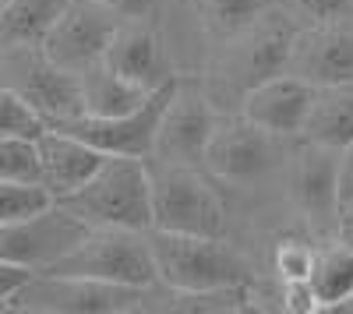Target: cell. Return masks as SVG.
<instances>
[{"label":"cell","instance_id":"2e32d148","mask_svg":"<svg viewBox=\"0 0 353 314\" xmlns=\"http://www.w3.org/2000/svg\"><path fill=\"white\" fill-rule=\"evenodd\" d=\"M307 99H311V85L279 71L251 85L237 103V113L283 141H297L304 113H307Z\"/></svg>","mask_w":353,"mask_h":314},{"label":"cell","instance_id":"ffe728a7","mask_svg":"<svg viewBox=\"0 0 353 314\" xmlns=\"http://www.w3.org/2000/svg\"><path fill=\"white\" fill-rule=\"evenodd\" d=\"M71 0H8L0 4V46H39Z\"/></svg>","mask_w":353,"mask_h":314},{"label":"cell","instance_id":"f1b7e54d","mask_svg":"<svg viewBox=\"0 0 353 314\" xmlns=\"http://www.w3.org/2000/svg\"><path fill=\"white\" fill-rule=\"evenodd\" d=\"M336 202L350 205L353 202V141L339 149V166H336Z\"/></svg>","mask_w":353,"mask_h":314},{"label":"cell","instance_id":"7c38bea8","mask_svg":"<svg viewBox=\"0 0 353 314\" xmlns=\"http://www.w3.org/2000/svg\"><path fill=\"white\" fill-rule=\"evenodd\" d=\"M170 92H173V81L149 92V99L141 106H134L131 113H121V117H88V113H81V117L57 124V131H68V134L81 138L85 145H92L103 156L149 159L152 141H156V124H159V113H163Z\"/></svg>","mask_w":353,"mask_h":314},{"label":"cell","instance_id":"836d02e7","mask_svg":"<svg viewBox=\"0 0 353 314\" xmlns=\"http://www.w3.org/2000/svg\"><path fill=\"white\" fill-rule=\"evenodd\" d=\"M0 4H8V0H0Z\"/></svg>","mask_w":353,"mask_h":314},{"label":"cell","instance_id":"9c48e42d","mask_svg":"<svg viewBox=\"0 0 353 314\" xmlns=\"http://www.w3.org/2000/svg\"><path fill=\"white\" fill-rule=\"evenodd\" d=\"M0 81L32 106L46 127H57L71 117H81L78 74L50 64L39 46H4V71Z\"/></svg>","mask_w":353,"mask_h":314},{"label":"cell","instance_id":"8992f818","mask_svg":"<svg viewBox=\"0 0 353 314\" xmlns=\"http://www.w3.org/2000/svg\"><path fill=\"white\" fill-rule=\"evenodd\" d=\"M279 145L283 138L244 121L237 109L219 113V121L209 134V145L201 152V169L212 180L233 187H254L269 180L272 169L279 166Z\"/></svg>","mask_w":353,"mask_h":314},{"label":"cell","instance_id":"603a6c76","mask_svg":"<svg viewBox=\"0 0 353 314\" xmlns=\"http://www.w3.org/2000/svg\"><path fill=\"white\" fill-rule=\"evenodd\" d=\"M0 180L39 184L36 138H11V134H0Z\"/></svg>","mask_w":353,"mask_h":314},{"label":"cell","instance_id":"ac0fdd59","mask_svg":"<svg viewBox=\"0 0 353 314\" xmlns=\"http://www.w3.org/2000/svg\"><path fill=\"white\" fill-rule=\"evenodd\" d=\"M297 141L343 149L353 141V81L311 85V99Z\"/></svg>","mask_w":353,"mask_h":314},{"label":"cell","instance_id":"f546056e","mask_svg":"<svg viewBox=\"0 0 353 314\" xmlns=\"http://www.w3.org/2000/svg\"><path fill=\"white\" fill-rule=\"evenodd\" d=\"M106 8H113L121 18H152L156 11H163L173 0H103Z\"/></svg>","mask_w":353,"mask_h":314},{"label":"cell","instance_id":"30bf717a","mask_svg":"<svg viewBox=\"0 0 353 314\" xmlns=\"http://www.w3.org/2000/svg\"><path fill=\"white\" fill-rule=\"evenodd\" d=\"M88 226L71 216L64 205L50 202L46 209L14 219V222H0V262L28 269V272H43L53 265L61 254H68Z\"/></svg>","mask_w":353,"mask_h":314},{"label":"cell","instance_id":"ba28073f","mask_svg":"<svg viewBox=\"0 0 353 314\" xmlns=\"http://www.w3.org/2000/svg\"><path fill=\"white\" fill-rule=\"evenodd\" d=\"M141 293L145 290H138V286H117V282H99V279L32 272L8 297V311H36V314H121V311H138Z\"/></svg>","mask_w":353,"mask_h":314},{"label":"cell","instance_id":"277c9868","mask_svg":"<svg viewBox=\"0 0 353 314\" xmlns=\"http://www.w3.org/2000/svg\"><path fill=\"white\" fill-rule=\"evenodd\" d=\"M85 226H124V230H149L152 198H149V166L145 159L103 156L96 174L64 198H53Z\"/></svg>","mask_w":353,"mask_h":314},{"label":"cell","instance_id":"4dcf8cb0","mask_svg":"<svg viewBox=\"0 0 353 314\" xmlns=\"http://www.w3.org/2000/svg\"><path fill=\"white\" fill-rule=\"evenodd\" d=\"M32 275L28 269H18V265H8V262H0V311H8V297L21 286V282Z\"/></svg>","mask_w":353,"mask_h":314},{"label":"cell","instance_id":"4316f807","mask_svg":"<svg viewBox=\"0 0 353 314\" xmlns=\"http://www.w3.org/2000/svg\"><path fill=\"white\" fill-rule=\"evenodd\" d=\"M283 8L297 18V25L353 18V0H286Z\"/></svg>","mask_w":353,"mask_h":314},{"label":"cell","instance_id":"d6a6232c","mask_svg":"<svg viewBox=\"0 0 353 314\" xmlns=\"http://www.w3.org/2000/svg\"><path fill=\"white\" fill-rule=\"evenodd\" d=\"M0 71H4V46H0Z\"/></svg>","mask_w":353,"mask_h":314},{"label":"cell","instance_id":"7a4b0ae2","mask_svg":"<svg viewBox=\"0 0 353 314\" xmlns=\"http://www.w3.org/2000/svg\"><path fill=\"white\" fill-rule=\"evenodd\" d=\"M156 265V282L163 290H219L251 286V265L226 237H194L145 230Z\"/></svg>","mask_w":353,"mask_h":314},{"label":"cell","instance_id":"83f0119b","mask_svg":"<svg viewBox=\"0 0 353 314\" xmlns=\"http://www.w3.org/2000/svg\"><path fill=\"white\" fill-rule=\"evenodd\" d=\"M279 304L290 314H314V311H321L318 300H314V293H311V282L307 279H286L283 282V293H279Z\"/></svg>","mask_w":353,"mask_h":314},{"label":"cell","instance_id":"1f68e13d","mask_svg":"<svg viewBox=\"0 0 353 314\" xmlns=\"http://www.w3.org/2000/svg\"><path fill=\"white\" fill-rule=\"evenodd\" d=\"M332 240L353 247V202L336 209V219H332Z\"/></svg>","mask_w":353,"mask_h":314},{"label":"cell","instance_id":"44dd1931","mask_svg":"<svg viewBox=\"0 0 353 314\" xmlns=\"http://www.w3.org/2000/svg\"><path fill=\"white\" fill-rule=\"evenodd\" d=\"M311 293L321 311L336 307L339 300L353 297V247L329 237L325 247H314V265H311Z\"/></svg>","mask_w":353,"mask_h":314},{"label":"cell","instance_id":"7402d4cb","mask_svg":"<svg viewBox=\"0 0 353 314\" xmlns=\"http://www.w3.org/2000/svg\"><path fill=\"white\" fill-rule=\"evenodd\" d=\"M272 4H279V0H194V14L209 39H226Z\"/></svg>","mask_w":353,"mask_h":314},{"label":"cell","instance_id":"e0dca14e","mask_svg":"<svg viewBox=\"0 0 353 314\" xmlns=\"http://www.w3.org/2000/svg\"><path fill=\"white\" fill-rule=\"evenodd\" d=\"M36 156H39V184L50 191V198L71 194L103 163V152H96L81 138H74L68 131H57V127H46L36 138Z\"/></svg>","mask_w":353,"mask_h":314},{"label":"cell","instance_id":"9a60e30c","mask_svg":"<svg viewBox=\"0 0 353 314\" xmlns=\"http://www.w3.org/2000/svg\"><path fill=\"white\" fill-rule=\"evenodd\" d=\"M336 166H339V149L297 141L293 166H290V194H293V205L301 209V216L325 237H332V219L339 209Z\"/></svg>","mask_w":353,"mask_h":314},{"label":"cell","instance_id":"484cf974","mask_svg":"<svg viewBox=\"0 0 353 314\" xmlns=\"http://www.w3.org/2000/svg\"><path fill=\"white\" fill-rule=\"evenodd\" d=\"M314 265V244L304 237H283L272 251V272L286 279H307Z\"/></svg>","mask_w":353,"mask_h":314},{"label":"cell","instance_id":"52a82bcc","mask_svg":"<svg viewBox=\"0 0 353 314\" xmlns=\"http://www.w3.org/2000/svg\"><path fill=\"white\" fill-rule=\"evenodd\" d=\"M219 113L223 109L205 92L198 74H176L173 92L159 113L149 159L176 163V166H201V152L209 145V134L219 121Z\"/></svg>","mask_w":353,"mask_h":314},{"label":"cell","instance_id":"5b68a950","mask_svg":"<svg viewBox=\"0 0 353 314\" xmlns=\"http://www.w3.org/2000/svg\"><path fill=\"white\" fill-rule=\"evenodd\" d=\"M43 272L99 279V282L138 286V290L156 282V265H152L145 230H124V226H88L85 237Z\"/></svg>","mask_w":353,"mask_h":314},{"label":"cell","instance_id":"5bb4252c","mask_svg":"<svg viewBox=\"0 0 353 314\" xmlns=\"http://www.w3.org/2000/svg\"><path fill=\"white\" fill-rule=\"evenodd\" d=\"M283 71L307 85L353 81V18L297 25Z\"/></svg>","mask_w":353,"mask_h":314},{"label":"cell","instance_id":"cb8c5ba5","mask_svg":"<svg viewBox=\"0 0 353 314\" xmlns=\"http://www.w3.org/2000/svg\"><path fill=\"white\" fill-rule=\"evenodd\" d=\"M46 131L43 117L28 106L11 85L0 81V134H11V138H39Z\"/></svg>","mask_w":353,"mask_h":314},{"label":"cell","instance_id":"8fae6325","mask_svg":"<svg viewBox=\"0 0 353 314\" xmlns=\"http://www.w3.org/2000/svg\"><path fill=\"white\" fill-rule=\"evenodd\" d=\"M121 21L124 18L113 8H106L103 0H71L61 11V18L50 25L39 50L50 64L64 67L71 74H81L103 56L110 36L117 32Z\"/></svg>","mask_w":353,"mask_h":314},{"label":"cell","instance_id":"6da1fadb","mask_svg":"<svg viewBox=\"0 0 353 314\" xmlns=\"http://www.w3.org/2000/svg\"><path fill=\"white\" fill-rule=\"evenodd\" d=\"M297 32V18L283 4L265 8L251 25L226 39H216V53L209 61V71L198 74L205 92L223 109V103L237 106L241 96L258 85L261 78H272L286 67V50Z\"/></svg>","mask_w":353,"mask_h":314},{"label":"cell","instance_id":"3957f363","mask_svg":"<svg viewBox=\"0 0 353 314\" xmlns=\"http://www.w3.org/2000/svg\"><path fill=\"white\" fill-rule=\"evenodd\" d=\"M145 166H149V198H152L149 230L226 237L230 230L226 202L201 166H176L159 159H145Z\"/></svg>","mask_w":353,"mask_h":314},{"label":"cell","instance_id":"4fadbf2b","mask_svg":"<svg viewBox=\"0 0 353 314\" xmlns=\"http://www.w3.org/2000/svg\"><path fill=\"white\" fill-rule=\"evenodd\" d=\"M99 61L113 74L128 78L145 92H156L163 85L176 81V74H181L173 64V50L166 46L163 32L149 18H124L117 25V32L110 36Z\"/></svg>","mask_w":353,"mask_h":314},{"label":"cell","instance_id":"d6986e66","mask_svg":"<svg viewBox=\"0 0 353 314\" xmlns=\"http://www.w3.org/2000/svg\"><path fill=\"white\" fill-rule=\"evenodd\" d=\"M78 89H81V113H88V117H121V113H131L134 106L149 99V92L131 85L128 78L113 74L103 61L78 74Z\"/></svg>","mask_w":353,"mask_h":314},{"label":"cell","instance_id":"d4e9b609","mask_svg":"<svg viewBox=\"0 0 353 314\" xmlns=\"http://www.w3.org/2000/svg\"><path fill=\"white\" fill-rule=\"evenodd\" d=\"M53 202L43 184H25V180H0V222L25 219Z\"/></svg>","mask_w":353,"mask_h":314}]
</instances>
